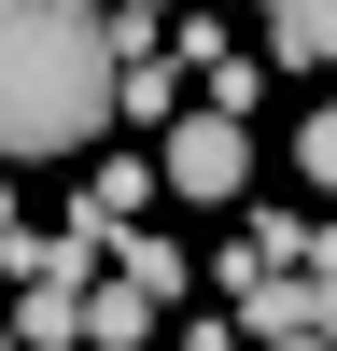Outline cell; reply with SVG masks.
Returning a JSON list of instances; mask_svg holds the SVG:
<instances>
[{
  "label": "cell",
  "instance_id": "6",
  "mask_svg": "<svg viewBox=\"0 0 337 351\" xmlns=\"http://www.w3.org/2000/svg\"><path fill=\"white\" fill-rule=\"evenodd\" d=\"M112 127H183V71H168V56L112 71Z\"/></svg>",
  "mask_w": 337,
  "mask_h": 351
},
{
  "label": "cell",
  "instance_id": "15",
  "mask_svg": "<svg viewBox=\"0 0 337 351\" xmlns=\"http://www.w3.org/2000/svg\"><path fill=\"white\" fill-rule=\"evenodd\" d=\"M0 351H14V309H0Z\"/></svg>",
  "mask_w": 337,
  "mask_h": 351
},
{
  "label": "cell",
  "instance_id": "11",
  "mask_svg": "<svg viewBox=\"0 0 337 351\" xmlns=\"http://www.w3.org/2000/svg\"><path fill=\"white\" fill-rule=\"evenodd\" d=\"M295 183H323V197H337V99H323V112L295 127Z\"/></svg>",
  "mask_w": 337,
  "mask_h": 351
},
{
  "label": "cell",
  "instance_id": "12",
  "mask_svg": "<svg viewBox=\"0 0 337 351\" xmlns=\"http://www.w3.org/2000/svg\"><path fill=\"white\" fill-rule=\"evenodd\" d=\"M183 351H253V337L225 324V309H183Z\"/></svg>",
  "mask_w": 337,
  "mask_h": 351
},
{
  "label": "cell",
  "instance_id": "14",
  "mask_svg": "<svg viewBox=\"0 0 337 351\" xmlns=\"http://www.w3.org/2000/svg\"><path fill=\"white\" fill-rule=\"evenodd\" d=\"M281 351H337V337H281Z\"/></svg>",
  "mask_w": 337,
  "mask_h": 351
},
{
  "label": "cell",
  "instance_id": "7",
  "mask_svg": "<svg viewBox=\"0 0 337 351\" xmlns=\"http://www.w3.org/2000/svg\"><path fill=\"white\" fill-rule=\"evenodd\" d=\"M112 281H140L155 309H183V281H197V267H183V253L155 239V225H127V239H112Z\"/></svg>",
  "mask_w": 337,
  "mask_h": 351
},
{
  "label": "cell",
  "instance_id": "2",
  "mask_svg": "<svg viewBox=\"0 0 337 351\" xmlns=\"http://www.w3.org/2000/svg\"><path fill=\"white\" fill-rule=\"evenodd\" d=\"M155 183L183 197V211H239L253 197V141L225 127V112H183V127L155 141Z\"/></svg>",
  "mask_w": 337,
  "mask_h": 351
},
{
  "label": "cell",
  "instance_id": "10",
  "mask_svg": "<svg viewBox=\"0 0 337 351\" xmlns=\"http://www.w3.org/2000/svg\"><path fill=\"white\" fill-rule=\"evenodd\" d=\"M267 56H309V71H337V0H281V14H267Z\"/></svg>",
  "mask_w": 337,
  "mask_h": 351
},
{
  "label": "cell",
  "instance_id": "4",
  "mask_svg": "<svg viewBox=\"0 0 337 351\" xmlns=\"http://www.w3.org/2000/svg\"><path fill=\"white\" fill-rule=\"evenodd\" d=\"M155 324L168 309L140 295V281H99V295H84V351H155Z\"/></svg>",
  "mask_w": 337,
  "mask_h": 351
},
{
  "label": "cell",
  "instance_id": "3",
  "mask_svg": "<svg viewBox=\"0 0 337 351\" xmlns=\"http://www.w3.org/2000/svg\"><path fill=\"white\" fill-rule=\"evenodd\" d=\"M225 324H239L253 351H281V337H337V281H309V267H295V281H281V267H253L239 295H225Z\"/></svg>",
  "mask_w": 337,
  "mask_h": 351
},
{
  "label": "cell",
  "instance_id": "5",
  "mask_svg": "<svg viewBox=\"0 0 337 351\" xmlns=\"http://www.w3.org/2000/svg\"><path fill=\"white\" fill-rule=\"evenodd\" d=\"M84 295H99V281H28L14 295V351H71L84 337Z\"/></svg>",
  "mask_w": 337,
  "mask_h": 351
},
{
  "label": "cell",
  "instance_id": "1",
  "mask_svg": "<svg viewBox=\"0 0 337 351\" xmlns=\"http://www.w3.org/2000/svg\"><path fill=\"white\" fill-rule=\"evenodd\" d=\"M99 141H112V14L0 0V169L99 155Z\"/></svg>",
  "mask_w": 337,
  "mask_h": 351
},
{
  "label": "cell",
  "instance_id": "13",
  "mask_svg": "<svg viewBox=\"0 0 337 351\" xmlns=\"http://www.w3.org/2000/svg\"><path fill=\"white\" fill-rule=\"evenodd\" d=\"M14 239H28V225H14V183H0V253H14Z\"/></svg>",
  "mask_w": 337,
  "mask_h": 351
},
{
  "label": "cell",
  "instance_id": "8",
  "mask_svg": "<svg viewBox=\"0 0 337 351\" xmlns=\"http://www.w3.org/2000/svg\"><path fill=\"white\" fill-rule=\"evenodd\" d=\"M253 99H267V56H239V43H225L211 71H197V112H225V127H253Z\"/></svg>",
  "mask_w": 337,
  "mask_h": 351
},
{
  "label": "cell",
  "instance_id": "9",
  "mask_svg": "<svg viewBox=\"0 0 337 351\" xmlns=\"http://www.w3.org/2000/svg\"><path fill=\"white\" fill-rule=\"evenodd\" d=\"M84 197H99L112 225H140V211H155L168 183H155V155H99V169H84Z\"/></svg>",
  "mask_w": 337,
  "mask_h": 351
}]
</instances>
